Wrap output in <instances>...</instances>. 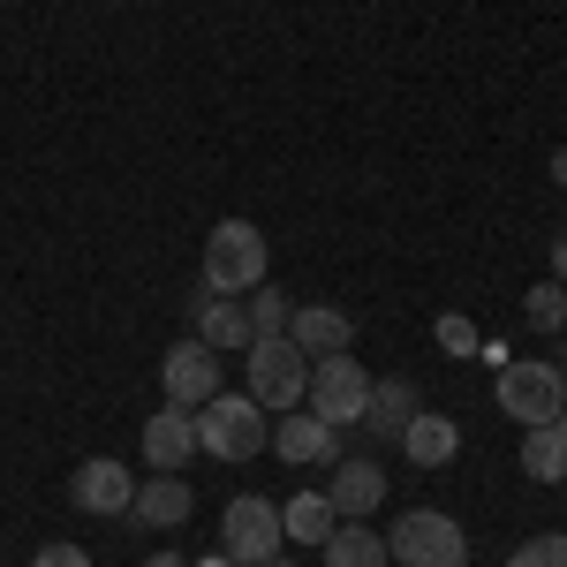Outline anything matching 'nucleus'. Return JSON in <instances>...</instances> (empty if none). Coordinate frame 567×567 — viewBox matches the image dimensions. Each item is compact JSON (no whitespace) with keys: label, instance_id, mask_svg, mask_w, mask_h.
Wrapping results in <instances>:
<instances>
[{"label":"nucleus","instance_id":"obj_1","mask_svg":"<svg viewBox=\"0 0 567 567\" xmlns=\"http://www.w3.org/2000/svg\"><path fill=\"white\" fill-rule=\"evenodd\" d=\"M499 409L515 416V424H553V416H567V371L560 363H545V355H507L499 363Z\"/></svg>","mask_w":567,"mask_h":567},{"label":"nucleus","instance_id":"obj_2","mask_svg":"<svg viewBox=\"0 0 567 567\" xmlns=\"http://www.w3.org/2000/svg\"><path fill=\"white\" fill-rule=\"evenodd\" d=\"M243 379H250V401L258 409H303L310 393V355L288 341V333H265L243 349Z\"/></svg>","mask_w":567,"mask_h":567},{"label":"nucleus","instance_id":"obj_3","mask_svg":"<svg viewBox=\"0 0 567 567\" xmlns=\"http://www.w3.org/2000/svg\"><path fill=\"white\" fill-rule=\"evenodd\" d=\"M197 416V446L219 454V462H250L258 446H272V424H265V409L250 393H213L205 409H189Z\"/></svg>","mask_w":567,"mask_h":567},{"label":"nucleus","instance_id":"obj_4","mask_svg":"<svg viewBox=\"0 0 567 567\" xmlns=\"http://www.w3.org/2000/svg\"><path fill=\"white\" fill-rule=\"evenodd\" d=\"M265 288V235L250 219H219L205 243V296H250Z\"/></svg>","mask_w":567,"mask_h":567},{"label":"nucleus","instance_id":"obj_5","mask_svg":"<svg viewBox=\"0 0 567 567\" xmlns=\"http://www.w3.org/2000/svg\"><path fill=\"white\" fill-rule=\"evenodd\" d=\"M386 553L401 567H470V537H462L454 515H439V507H409L386 529Z\"/></svg>","mask_w":567,"mask_h":567},{"label":"nucleus","instance_id":"obj_6","mask_svg":"<svg viewBox=\"0 0 567 567\" xmlns=\"http://www.w3.org/2000/svg\"><path fill=\"white\" fill-rule=\"evenodd\" d=\"M310 416H326L333 432H349V424H363V409H371V371L355 363L349 349L341 355H318L310 363Z\"/></svg>","mask_w":567,"mask_h":567},{"label":"nucleus","instance_id":"obj_7","mask_svg":"<svg viewBox=\"0 0 567 567\" xmlns=\"http://www.w3.org/2000/svg\"><path fill=\"white\" fill-rule=\"evenodd\" d=\"M288 545V529H280V507L272 499H258V492H243V499H227V515H219V553L243 567L272 560Z\"/></svg>","mask_w":567,"mask_h":567},{"label":"nucleus","instance_id":"obj_8","mask_svg":"<svg viewBox=\"0 0 567 567\" xmlns=\"http://www.w3.org/2000/svg\"><path fill=\"white\" fill-rule=\"evenodd\" d=\"M159 386H167L175 409H205L219 393V355L205 341H175V349L159 355Z\"/></svg>","mask_w":567,"mask_h":567},{"label":"nucleus","instance_id":"obj_9","mask_svg":"<svg viewBox=\"0 0 567 567\" xmlns=\"http://www.w3.org/2000/svg\"><path fill=\"white\" fill-rule=\"evenodd\" d=\"M69 499L84 507V515H130V499H136V477L114 462V454H91L84 470L69 477Z\"/></svg>","mask_w":567,"mask_h":567},{"label":"nucleus","instance_id":"obj_10","mask_svg":"<svg viewBox=\"0 0 567 567\" xmlns=\"http://www.w3.org/2000/svg\"><path fill=\"white\" fill-rule=\"evenodd\" d=\"M272 446H280V462H296V470L341 462V432H333L326 416H310V409H288V416H280V432H272Z\"/></svg>","mask_w":567,"mask_h":567},{"label":"nucleus","instance_id":"obj_11","mask_svg":"<svg viewBox=\"0 0 567 567\" xmlns=\"http://www.w3.org/2000/svg\"><path fill=\"white\" fill-rule=\"evenodd\" d=\"M189 454H197V416L167 401V409L144 424V462H152L159 477H182V462H189Z\"/></svg>","mask_w":567,"mask_h":567},{"label":"nucleus","instance_id":"obj_12","mask_svg":"<svg viewBox=\"0 0 567 567\" xmlns=\"http://www.w3.org/2000/svg\"><path fill=\"white\" fill-rule=\"evenodd\" d=\"M326 499H333L341 523H363L371 507H386V470L363 462V454H355V462H333V492H326Z\"/></svg>","mask_w":567,"mask_h":567},{"label":"nucleus","instance_id":"obj_13","mask_svg":"<svg viewBox=\"0 0 567 567\" xmlns=\"http://www.w3.org/2000/svg\"><path fill=\"white\" fill-rule=\"evenodd\" d=\"M288 341L303 355H341L355 341V326H349V310H333V303H303V310H288Z\"/></svg>","mask_w":567,"mask_h":567},{"label":"nucleus","instance_id":"obj_14","mask_svg":"<svg viewBox=\"0 0 567 567\" xmlns=\"http://www.w3.org/2000/svg\"><path fill=\"white\" fill-rule=\"evenodd\" d=\"M197 341L205 349H250L258 333H250V310H243V296H205L197 288Z\"/></svg>","mask_w":567,"mask_h":567},{"label":"nucleus","instance_id":"obj_15","mask_svg":"<svg viewBox=\"0 0 567 567\" xmlns=\"http://www.w3.org/2000/svg\"><path fill=\"white\" fill-rule=\"evenodd\" d=\"M401 454H409L416 470H439V462H454V454H462V432H454V416H439V409H416V416L401 424Z\"/></svg>","mask_w":567,"mask_h":567},{"label":"nucleus","instance_id":"obj_16","mask_svg":"<svg viewBox=\"0 0 567 567\" xmlns=\"http://www.w3.org/2000/svg\"><path fill=\"white\" fill-rule=\"evenodd\" d=\"M130 515H136L144 529H175V523H189V484H182V477H152V484H136Z\"/></svg>","mask_w":567,"mask_h":567},{"label":"nucleus","instance_id":"obj_17","mask_svg":"<svg viewBox=\"0 0 567 567\" xmlns=\"http://www.w3.org/2000/svg\"><path fill=\"white\" fill-rule=\"evenodd\" d=\"M523 470L537 484H560L567 477V416H553V424H529L523 432Z\"/></svg>","mask_w":567,"mask_h":567},{"label":"nucleus","instance_id":"obj_18","mask_svg":"<svg viewBox=\"0 0 567 567\" xmlns=\"http://www.w3.org/2000/svg\"><path fill=\"white\" fill-rule=\"evenodd\" d=\"M280 529H288L296 545H326V537L341 529V515H333V499H326V492H296V499L280 507Z\"/></svg>","mask_w":567,"mask_h":567},{"label":"nucleus","instance_id":"obj_19","mask_svg":"<svg viewBox=\"0 0 567 567\" xmlns=\"http://www.w3.org/2000/svg\"><path fill=\"white\" fill-rule=\"evenodd\" d=\"M326 567H393V553H386V537H379V529L341 523L333 537H326Z\"/></svg>","mask_w":567,"mask_h":567},{"label":"nucleus","instance_id":"obj_20","mask_svg":"<svg viewBox=\"0 0 567 567\" xmlns=\"http://www.w3.org/2000/svg\"><path fill=\"white\" fill-rule=\"evenodd\" d=\"M409 416H416V386H409V379H371V409H363V424L386 432V439H401Z\"/></svg>","mask_w":567,"mask_h":567},{"label":"nucleus","instance_id":"obj_21","mask_svg":"<svg viewBox=\"0 0 567 567\" xmlns=\"http://www.w3.org/2000/svg\"><path fill=\"white\" fill-rule=\"evenodd\" d=\"M432 341H439V349H446V355H454V363H470V355H484V333H477V326H470V318H462V310H439Z\"/></svg>","mask_w":567,"mask_h":567},{"label":"nucleus","instance_id":"obj_22","mask_svg":"<svg viewBox=\"0 0 567 567\" xmlns=\"http://www.w3.org/2000/svg\"><path fill=\"white\" fill-rule=\"evenodd\" d=\"M288 310L296 303H288L280 288H250V333H258V341L265 333H288Z\"/></svg>","mask_w":567,"mask_h":567},{"label":"nucleus","instance_id":"obj_23","mask_svg":"<svg viewBox=\"0 0 567 567\" xmlns=\"http://www.w3.org/2000/svg\"><path fill=\"white\" fill-rule=\"evenodd\" d=\"M507 567H567V529H545V537L515 545V560H507Z\"/></svg>","mask_w":567,"mask_h":567},{"label":"nucleus","instance_id":"obj_24","mask_svg":"<svg viewBox=\"0 0 567 567\" xmlns=\"http://www.w3.org/2000/svg\"><path fill=\"white\" fill-rule=\"evenodd\" d=\"M529 326H545V333H560V326H567V296H560V288H529Z\"/></svg>","mask_w":567,"mask_h":567},{"label":"nucleus","instance_id":"obj_25","mask_svg":"<svg viewBox=\"0 0 567 567\" xmlns=\"http://www.w3.org/2000/svg\"><path fill=\"white\" fill-rule=\"evenodd\" d=\"M31 567H91V553H84V545H45Z\"/></svg>","mask_w":567,"mask_h":567},{"label":"nucleus","instance_id":"obj_26","mask_svg":"<svg viewBox=\"0 0 567 567\" xmlns=\"http://www.w3.org/2000/svg\"><path fill=\"white\" fill-rule=\"evenodd\" d=\"M553 280L567 288V227H560V243H553Z\"/></svg>","mask_w":567,"mask_h":567},{"label":"nucleus","instance_id":"obj_27","mask_svg":"<svg viewBox=\"0 0 567 567\" xmlns=\"http://www.w3.org/2000/svg\"><path fill=\"white\" fill-rule=\"evenodd\" d=\"M144 567H189V560H182V553H152Z\"/></svg>","mask_w":567,"mask_h":567},{"label":"nucleus","instance_id":"obj_28","mask_svg":"<svg viewBox=\"0 0 567 567\" xmlns=\"http://www.w3.org/2000/svg\"><path fill=\"white\" fill-rule=\"evenodd\" d=\"M553 182H560V189H567V144H560V152H553Z\"/></svg>","mask_w":567,"mask_h":567},{"label":"nucleus","instance_id":"obj_29","mask_svg":"<svg viewBox=\"0 0 567 567\" xmlns=\"http://www.w3.org/2000/svg\"><path fill=\"white\" fill-rule=\"evenodd\" d=\"M258 567H296V560H280V553H272V560H258Z\"/></svg>","mask_w":567,"mask_h":567},{"label":"nucleus","instance_id":"obj_30","mask_svg":"<svg viewBox=\"0 0 567 567\" xmlns=\"http://www.w3.org/2000/svg\"><path fill=\"white\" fill-rule=\"evenodd\" d=\"M205 567H219V560H205Z\"/></svg>","mask_w":567,"mask_h":567}]
</instances>
